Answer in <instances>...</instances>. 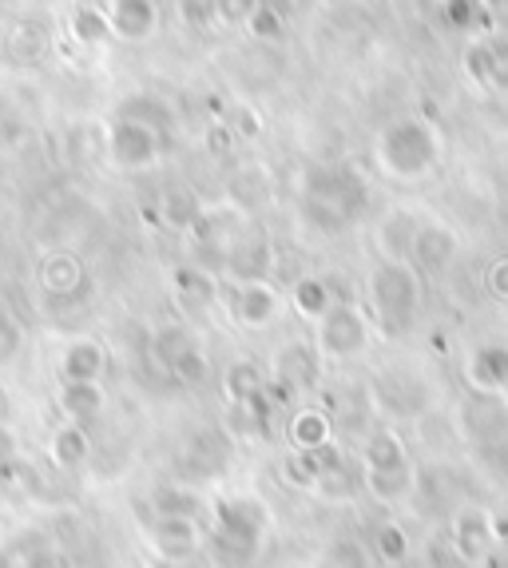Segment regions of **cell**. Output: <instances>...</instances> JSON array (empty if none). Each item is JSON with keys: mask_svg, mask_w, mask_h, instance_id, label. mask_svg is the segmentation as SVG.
Listing matches in <instances>:
<instances>
[{"mask_svg": "<svg viewBox=\"0 0 508 568\" xmlns=\"http://www.w3.org/2000/svg\"><path fill=\"white\" fill-rule=\"evenodd\" d=\"M302 219L322 235H342L369 211V183L349 163H318L302 175Z\"/></svg>", "mask_w": 508, "mask_h": 568, "instance_id": "cell-1", "label": "cell"}, {"mask_svg": "<svg viewBox=\"0 0 508 568\" xmlns=\"http://www.w3.org/2000/svg\"><path fill=\"white\" fill-rule=\"evenodd\" d=\"M271 525H274L271 509L258 497H246V493L219 497L211 505V532L203 549L215 560V568H251V560L263 549Z\"/></svg>", "mask_w": 508, "mask_h": 568, "instance_id": "cell-2", "label": "cell"}, {"mask_svg": "<svg viewBox=\"0 0 508 568\" xmlns=\"http://www.w3.org/2000/svg\"><path fill=\"white\" fill-rule=\"evenodd\" d=\"M441 132L421 115L389 120L374 140V163L382 168V175H389L397 183H417L425 175H434L437 163H441Z\"/></svg>", "mask_w": 508, "mask_h": 568, "instance_id": "cell-3", "label": "cell"}, {"mask_svg": "<svg viewBox=\"0 0 508 568\" xmlns=\"http://www.w3.org/2000/svg\"><path fill=\"white\" fill-rule=\"evenodd\" d=\"M366 303L382 334H409L421 314V271L405 258H382L366 278Z\"/></svg>", "mask_w": 508, "mask_h": 568, "instance_id": "cell-4", "label": "cell"}, {"mask_svg": "<svg viewBox=\"0 0 508 568\" xmlns=\"http://www.w3.org/2000/svg\"><path fill=\"white\" fill-rule=\"evenodd\" d=\"M314 326H318L314 346H318L322 358H334V362L362 358L369 351V338H374L369 334V318L354 303H334Z\"/></svg>", "mask_w": 508, "mask_h": 568, "instance_id": "cell-5", "label": "cell"}, {"mask_svg": "<svg viewBox=\"0 0 508 568\" xmlns=\"http://www.w3.org/2000/svg\"><path fill=\"white\" fill-rule=\"evenodd\" d=\"M322 382V354L314 342H283L278 351H274L271 358V382H266V389L274 394V402L283 406V402H291L294 394H311L314 386Z\"/></svg>", "mask_w": 508, "mask_h": 568, "instance_id": "cell-6", "label": "cell"}, {"mask_svg": "<svg viewBox=\"0 0 508 568\" xmlns=\"http://www.w3.org/2000/svg\"><path fill=\"white\" fill-rule=\"evenodd\" d=\"M274 271V243L271 235H266L258 223H251L246 219L243 227H238V235L231 239V246H226L223 255V275L226 283H263V278H271Z\"/></svg>", "mask_w": 508, "mask_h": 568, "instance_id": "cell-7", "label": "cell"}, {"mask_svg": "<svg viewBox=\"0 0 508 568\" xmlns=\"http://www.w3.org/2000/svg\"><path fill=\"white\" fill-rule=\"evenodd\" d=\"M163 135L143 128L135 120H112L104 140V152L112 160V168L120 171H151L155 163L163 160Z\"/></svg>", "mask_w": 508, "mask_h": 568, "instance_id": "cell-8", "label": "cell"}, {"mask_svg": "<svg viewBox=\"0 0 508 568\" xmlns=\"http://www.w3.org/2000/svg\"><path fill=\"white\" fill-rule=\"evenodd\" d=\"M148 540L163 560H187L191 552L207 545V532H203L199 517H151Z\"/></svg>", "mask_w": 508, "mask_h": 568, "instance_id": "cell-9", "label": "cell"}, {"mask_svg": "<svg viewBox=\"0 0 508 568\" xmlns=\"http://www.w3.org/2000/svg\"><path fill=\"white\" fill-rule=\"evenodd\" d=\"M449 540L453 549L461 552V560L469 568H477L480 560L489 557L492 545V513L477 509V505H461V509L449 517Z\"/></svg>", "mask_w": 508, "mask_h": 568, "instance_id": "cell-10", "label": "cell"}, {"mask_svg": "<svg viewBox=\"0 0 508 568\" xmlns=\"http://www.w3.org/2000/svg\"><path fill=\"white\" fill-rule=\"evenodd\" d=\"M457 251H461L457 231L445 227V223H437V219H425L421 227H417L409 263H414L421 275H441V271H449V263L457 258Z\"/></svg>", "mask_w": 508, "mask_h": 568, "instance_id": "cell-11", "label": "cell"}, {"mask_svg": "<svg viewBox=\"0 0 508 568\" xmlns=\"http://www.w3.org/2000/svg\"><path fill=\"white\" fill-rule=\"evenodd\" d=\"M112 40L143 44L160 32V0H108Z\"/></svg>", "mask_w": 508, "mask_h": 568, "instance_id": "cell-12", "label": "cell"}, {"mask_svg": "<svg viewBox=\"0 0 508 568\" xmlns=\"http://www.w3.org/2000/svg\"><path fill=\"white\" fill-rule=\"evenodd\" d=\"M231 314H235V323L246 326V331H266V326L283 314V294L274 291L271 278H263V283H243V286H235Z\"/></svg>", "mask_w": 508, "mask_h": 568, "instance_id": "cell-13", "label": "cell"}, {"mask_svg": "<svg viewBox=\"0 0 508 568\" xmlns=\"http://www.w3.org/2000/svg\"><path fill=\"white\" fill-rule=\"evenodd\" d=\"M465 378L477 394H505L508 389V342H480L465 362Z\"/></svg>", "mask_w": 508, "mask_h": 568, "instance_id": "cell-14", "label": "cell"}, {"mask_svg": "<svg viewBox=\"0 0 508 568\" xmlns=\"http://www.w3.org/2000/svg\"><path fill=\"white\" fill-rule=\"evenodd\" d=\"M37 283L48 298H72V294H80L88 283L84 263H80L72 251H48L37 266Z\"/></svg>", "mask_w": 508, "mask_h": 568, "instance_id": "cell-15", "label": "cell"}, {"mask_svg": "<svg viewBox=\"0 0 508 568\" xmlns=\"http://www.w3.org/2000/svg\"><path fill=\"white\" fill-rule=\"evenodd\" d=\"M115 120H135V123H143V128H151V132H160L163 140H171V135L180 132V112H175V104L155 92L128 95V100L115 108Z\"/></svg>", "mask_w": 508, "mask_h": 568, "instance_id": "cell-16", "label": "cell"}, {"mask_svg": "<svg viewBox=\"0 0 508 568\" xmlns=\"http://www.w3.org/2000/svg\"><path fill=\"white\" fill-rule=\"evenodd\" d=\"M108 346L100 338H72L60 351V382H104Z\"/></svg>", "mask_w": 508, "mask_h": 568, "instance_id": "cell-17", "label": "cell"}, {"mask_svg": "<svg viewBox=\"0 0 508 568\" xmlns=\"http://www.w3.org/2000/svg\"><path fill=\"white\" fill-rule=\"evenodd\" d=\"M57 406L64 414V422L88 426V422H95L108 409V389L104 382H60Z\"/></svg>", "mask_w": 508, "mask_h": 568, "instance_id": "cell-18", "label": "cell"}, {"mask_svg": "<svg viewBox=\"0 0 508 568\" xmlns=\"http://www.w3.org/2000/svg\"><path fill=\"white\" fill-rule=\"evenodd\" d=\"M0 568H57L52 540L37 529L12 532L9 540H0Z\"/></svg>", "mask_w": 508, "mask_h": 568, "instance_id": "cell-19", "label": "cell"}, {"mask_svg": "<svg viewBox=\"0 0 508 568\" xmlns=\"http://www.w3.org/2000/svg\"><path fill=\"white\" fill-rule=\"evenodd\" d=\"M171 291L180 298L187 311H211L219 303V278L215 271L199 263H183L175 266V275H171Z\"/></svg>", "mask_w": 508, "mask_h": 568, "instance_id": "cell-20", "label": "cell"}, {"mask_svg": "<svg viewBox=\"0 0 508 568\" xmlns=\"http://www.w3.org/2000/svg\"><path fill=\"white\" fill-rule=\"evenodd\" d=\"M417 227H421V219H417L414 211L394 207L386 219H382V227H377V255L382 258H405V263H409Z\"/></svg>", "mask_w": 508, "mask_h": 568, "instance_id": "cell-21", "label": "cell"}, {"mask_svg": "<svg viewBox=\"0 0 508 568\" xmlns=\"http://www.w3.org/2000/svg\"><path fill=\"white\" fill-rule=\"evenodd\" d=\"M48 457L57 469H84L88 457H92V434L80 422H64V426L52 429L48 437Z\"/></svg>", "mask_w": 508, "mask_h": 568, "instance_id": "cell-22", "label": "cell"}, {"mask_svg": "<svg viewBox=\"0 0 508 568\" xmlns=\"http://www.w3.org/2000/svg\"><path fill=\"white\" fill-rule=\"evenodd\" d=\"M405 465H414L409 457V446H405V437L397 429H374L366 437V446H362V469H405Z\"/></svg>", "mask_w": 508, "mask_h": 568, "instance_id": "cell-23", "label": "cell"}, {"mask_svg": "<svg viewBox=\"0 0 508 568\" xmlns=\"http://www.w3.org/2000/svg\"><path fill=\"white\" fill-rule=\"evenodd\" d=\"M417 465H405V469H362V489L374 497V501H405L409 493H417Z\"/></svg>", "mask_w": 508, "mask_h": 568, "instance_id": "cell-24", "label": "cell"}, {"mask_svg": "<svg viewBox=\"0 0 508 568\" xmlns=\"http://www.w3.org/2000/svg\"><path fill=\"white\" fill-rule=\"evenodd\" d=\"M286 437H291L294 449H318L326 442H334V426H329V414L318 406H298L286 422Z\"/></svg>", "mask_w": 508, "mask_h": 568, "instance_id": "cell-25", "label": "cell"}, {"mask_svg": "<svg viewBox=\"0 0 508 568\" xmlns=\"http://www.w3.org/2000/svg\"><path fill=\"white\" fill-rule=\"evenodd\" d=\"M226 191H231V203H235L238 211H254V207H263V203L274 195L271 171L258 168V163H243V168H238L235 175H231V183H226Z\"/></svg>", "mask_w": 508, "mask_h": 568, "instance_id": "cell-26", "label": "cell"}, {"mask_svg": "<svg viewBox=\"0 0 508 568\" xmlns=\"http://www.w3.org/2000/svg\"><path fill=\"white\" fill-rule=\"evenodd\" d=\"M148 505L151 517H203L207 513V501L191 485H160V489H151Z\"/></svg>", "mask_w": 508, "mask_h": 568, "instance_id": "cell-27", "label": "cell"}, {"mask_svg": "<svg viewBox=\"0 0 508 568\" xmlns=\"http://www.w3.org/2000/svg\"><path fill=\"white\" fill-rule=\"evenodd\" d=\"M334 303H338V298H334V286H329V278H322V275H302L298 283L291 286V306H294V314L306 318V323H318Z\"/></svg>", "mask_w": 508, "mask_h": 568, "instance_id": "cell-28", "label": "cell"}, {"mask_svg": "<svg viewBox=\"0 0 508 568\" xmlns=\"http://www.w3.org/2000/svg\"><path fill=\"white\" fill-rule=\"evenodd\" d=\"M258 389H266V374L258 362L251 358H238L231 362V366L223 369V394L231 406H238V402H251Z\"/></svg>", "mask_w": 508, "mask_h": 568, "instance_id": "cell-29", "label": "cell"}, {"mask_svg": "<svg viewBox=\"0 0 508 568\" xmlns=\"http://www.w3.org/2000/svg\"><path fill=\"white\" fill-rule=\"evenodd\" d=\"M199 215H203V200H199L191 187H171L160 200V219L171 231H183V235H187Z\"/></svg>", "mask_w": 508, "mask_h": 568, "instance_id": "cell-30", "label": "cell"}, {"mask_svg": "<svg viewBox=\"0 0 508 568\" xmlns=\"http://www.w3.org/2000/svg\"><path fill=\"white\" fill-rule=\"evenodd\" d=\"M358 489H362V474L349 462H342V465H334V469H326V474L314 481L311 493L326 505H342V501H354Z\"/></svg>", "mask_w": 508, "mask_h": 568, "instance_id": "cell-31", "label": "cell"}, {"mask_svg": "<svg viewBox=\"0 0 508 568\" xmlns=\"http://www.w3.org/2000/svg\"><path fill=\"white\" fill-rule=\"evenodd\" d=\"M191 346H195V334L180 323H167L151 334V354H155V362H160L163 369L175 366V358H180L183 351H191Z\"/></svg>", "mask_w": 508, "mask_h": 568, "instance_id": "cell-32", "label": "cell"}, {"mask_svg": "<svg viewBox=\"0 0 508 568\" xmlns=\"http://www.w3.org/2000/svg\"><path fill=\"white\" fill-rule=\"evenodd\" d=\"M48 52V29L37 20H17L9 29V57L17 60H40Z\"/></svg>", "mask_w": 508, "mask_h": 568, "instance_id": "cell-33", "label": "cell"}, {"mask_svg": "<svg viewBox=\"0 0 508 568\" xmlns=\"http://www.w3.org/2000/svg\"><path fill=\"white\" fill-rule=\"evenodd\" d=\"M72 37L80 44H104L112 40V24H108V9H92V4H80L72 12Z\"/></svg>", "mask_w": 508, "mask_h": 568, "instance_id": "cell-34", "label": "cell"}, {"mask_svg": "<svg viewBox=\"0 0 508 568\" xmlns=\"http://www.w3.org/2000/svg\"><path fill=\"white\" fill-rule=\"evenodd\" d=\"M171 378L175 382H183V386H203V382L211 378V358H207V351L203 346H191V351H183L180 358H175V366L167 369Z\"/></svg>", "mask_w": 508, "mask_h": 568, "instance_id": "cell-35", "label": "cell"}, {"mask_svg": "<svg viewBox=\"0 0 508 568\" xmlns=\"http://www.w3.org/2000/svg\"><path fill=\"white\" fill-rule=\"evenodd\" d=\"M246 32H251L254 40H266V44H278V40H286V17L274 4H258L254 9V17L246 20Z\"/></svg>", "mask_w": 508, "mask_h": 568, "instance_id": "cell-36", "label": "cell"}, {"mask_svg": "<svg viewBox=\"0 0 508 568\" xmlns=\"http://www.w3.org/2000/svg\"><path fill=\"white\" fill-rule=\"evenodd\" d=\"M374 549H377V557L386 560V565H402V560L409 557V537H405L402 525L386 521V525H377Z\"/></svg>", "mask_w": 508, "mask_h": 568, "instance_id": "cell-37", "label": "cell"}, {"mask_svg": "<svg viewBox=\"0 0 508 568\" xmlns=\"http://www.w3.org/2000/svg\"><path fill=\"white\" fill-rule=\"evenodd\" d=\"M480 12H485L480 0H445L441 20H445V29L449 32H477Z\"/></svg>", "mask_w": 508, "mask_h": 568, "instance_id": "cell-38", "label": "cell"}, {"mask_svg": "<svg viewBox=\"0 0 508 568\" xmlns=\"http://www.w3.org/2000/svg\"><path fill=\"white\" fill-rule=\"evenodd\" d=\"M461 64L473 84H492V40H473V44L465 48Z\"/></svg>", "mask_w": 508, "mask_h": 568, "instance_id": "cell-39", "label": "cell"}, {"mask_svg": "<svg viewBox=\"0 0 508 568\" xmlns=\"http://www.w3.org/2000/svg\"><path fill=\"white\" fill-rule=\"evenodd\" d=\"M20 346H24V331H20L17 318L0 306V366H9V362L20 354Z\"/></svg>", "mask_w": 508, "mask_h": 568, "instance_id": "cell-40", "label": "cell"}, {"mask_svg": "<svg viewBox=\"0 0 508 568\" xmlns=\"http://www.w3.org/2000/svg\"><path fill=\"white\" fill-rule=\"evenodd\" d=\"M263 0H219L215 9V24H223V29H235V24H246V20L254 17V9H258Z\"/></svg>", "mask_w": 508, "mask_h": 568, "instance_id": "cell-41", "label": "cell"}, {"mask_svg": "<svg viewBox=\"0 0 508 568\" xmlns=\"http://www.w3.org/2000/svg\"><path fill=\"white\" fill-rule=\"evenodd\" d=\"M425 560H429V568H469L461 560V552L453 549L449 537H429V545H425Z\"/></svg>", "mask_w": 508, "mask_h": 568, "instance_id": "cell-42", "label": "cell"}, {"mask_svg": "<svg viewBox=\"0 0 508 568\" xmlns=\"http://www.w3.org/2000/svg\"><path fill=\"white\" fill-rule=\"evenodd\" d=\"M219 0H180V17L187 20L191 29H211L215 24Z\"/></svg>", "mask_w": 508, "mask_h": 568, "instance_id": "cell-43", "label": "cell"}, {"mask_svg": "<svg viewBox=\"0 0 508 568\" xmlns=\"http://www.w3.org/2000/svg\"><path fill=\"white\" fill-rule=\"evenodd\" d=\"M485 283H489L492 298H500V303H508V255H500L497 263L489 266V275H485Z\"/></svg>", "mask_w": 508, "mask_h": 568, "instance_id": "cell-44", "label": "cell"}, {"mask_svg": "<svg viewBox=\"0 0 508 568\" xmlns=\"http://www.w3.org/2000/svg\"><path fill=\"white\" fill-rule=\"evenodd\" d=\"M17 457H20V434L4 422V417H0V469L12 465Z\"/></svg>", "mask_w": 508, "mask_h": 568, "instance_id": "cell-45", "label": "cell"}, {"mask_svg": "<svg viewBox=\"0 0 508 568\" xmlns=\"http://www.w3.org/2000/svg\"><path fill=\"white\" fill-rule=\"evenodd\" d=\"M231 132L238 135V140H254V135L263 132V120H258V112H251V108H238L235 112V123H231Z\"/></svg>", "mask_w": 508, "mask_h": 568, "instance_id": "cell-46", "label": "cell"}, {"mask_svg": "<svg viewBox=\"0 0 508 568\" xmlns=\"http://www.w3.org/2000/svg\"><path fill=\"white\" fill-rule=\"evenodd\" d=\"M492 88L508 92V40H492Z\"/></svg>", "mask_w": 508, "mask_h": 568, "instance_id": "cell-47", "label": "cell"}, {"mask_svg": "<svg viewBox=\"0 0 508 568\" xmlns=\"http://www.w3.org/2000/svg\"><path fill=\"white\" fill-rule=\"evenodd\" d=\"M338 557L342 568H369L366 557H362V545H354V540H338Z\"/></svg>", "mask_w": 508, "mask_h": 568, "instance_id": "cell-48", "label": "cell"}, {"mask_svg": "<svg viewBox=\"0 0 508 568\" xmlns=\"http://www.w3.org/2000/svg\"><path fill=\"white\" fill-rule=\"evenodd\" d=\"M211 148L226 152V148H231V128H211Z\"/></svg>", "mask_w": 508, "mask_h": 568, "instance_id": "cell-49", "label": "cell"}, {"mask_svg": "<svg viewBox=\"0 0 508 568\" xmlns=\"http://www.w3.org/2000/svg\"><path fill=\"white\" fill-rule=\"evenodd\" d=\"M492 540H508V521H505V517H492Z\"/></svg>", "mask_w": 508, "mask_h": 568, "instance_id": "cell-50", "label": "cell"}, {"mask_svg": "<svg viewBox=\"0 0 508 568\" xmlns=\"http://www.w3.org/2000/svg\"><path fill=\"white\" fill-rule=\"evenodd\" d=\"M485 9H508V0H480Z\"/></svg>", "mask_w": 508, "mask_h": 568, "instance_id": "cell-51", "label": "cell"}, {"mask_svg": "<svg viewBox=\"0 0 508 568\" xmlns=\"http://www.w3.org/2000/svg\"><path fill=\"white\" fill-rule=\"evenodd\" d=\"M0 417H4V398H0Z\"/></svg>", "mask_w": 508, "mask_h": 568, "instance_id": "cell-52", "label": "cell"}, {"mask_svg": "<svg viewBox=\"0 0 508 568\" xmlns=\"http://www.w3.org/2000/svg\"><path fill=\"white\" fill-rule=\"evenodd\" d=\"M283 568H302V565H283Z\"/></svg>", "mask_w": 508, "mask_h": 568, "instance_id": "cell-53", "label": "cell"}]
</instances>
